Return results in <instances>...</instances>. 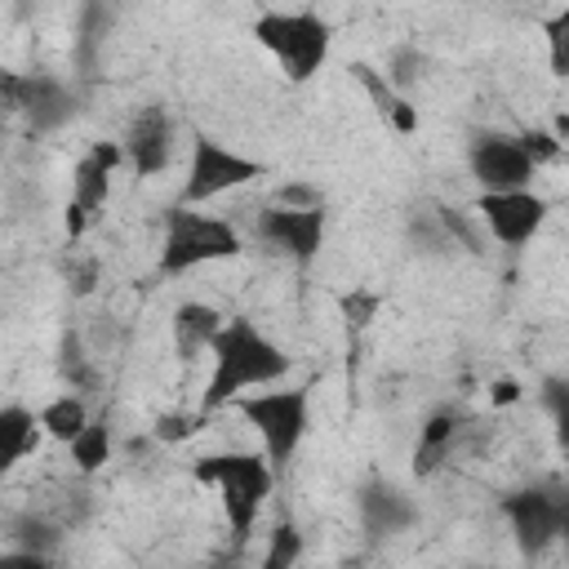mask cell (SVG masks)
Listing matches in <instances>:
<instances>
[{
    "label": "cell",
    "instance_id": "4fadbf2b",
    "mask_svg": "<svg viewBox=\"0 0 569 569\" xmlns=\"http://www.w3.org/2000/svg\"><path fill=\"white\" fill-rule=\"evenodd\" d=\"M120 160H124L120 142H93L71 169V204L93 218L111 196V173L120 169Z\"/></svg>",
    "mask_w": 569,
    "mask_h": 569
},
{
    "label": "cell",
    "instance_id": "e0dca14e",
    "mask_svg": "<svg viewBox=\"0 0 569 569\" xmlns=\"http://www.w3.org/2000/svg\"><path fill=\"white\" fill-rule=\"evenodd\" d=\"M44 431L36 409L27 405H0V476H9L18 462H27L40 449Z\"/></svg>",
    "mask_w": 569,
    "mask_h": 569
},
{
    "label": "cell",
    "instance_id": "8fae6325",
    "mask_svg": "<svg viewBox=\"0 0 569 569\" xmlns=\"http://www.w3.org/2000/svg\"><path fill=\"white\" fill-rule=\"evenodd\" d=\"M467 169L480 182V196L489 191H520L533 182V160L520 151L516 133H480L467 147Z\"/></svg>",
    "mask_w": 569,
    "mask_h": 569
},
{
    "label": "cell",
    "instance_id": "d6986e66",
    "mask_svg": "<svg viewBox=\"0 0 569 569\" xmlns=\"http://www.w3.org/2000/svg\"><path fill=\"white\" fill-rule=\"evenodd\" d=\"M36 418H40V431L49 436V440H58V445H71L84 427H89V405H84V396H76V391H62V396H53L49 405H40L36 409Z\"/></svg>",
    "mask_w": 569,
    "mask_h": 569
},
{
    "label": "cell",
    "instance_id": "7c38bea8",
    "mask_svg": "<svg viewBox=\"0 0 569 569\" xmlns=\"http://www.w3.org/2000/svg\"><path fill=\"white\" fill-rule=\"evenodd\" d=\"M124 160L133 164L138 178H156L173 164V120L164 107H142L133 120H129V133H124Z\"/></svg>",
    "mask_w": 569,
    "mask_h": 569
},
{
    "label": "cell",
    "instance_id": "f1b7e54d",
    "mask_svg": "<svg viewBox=\"0 0 569 569\" xmlns=\"http://www.w3.org/2000/svg\"><path fill=\"white\" fill-rule=\"evenodd\" d=\"M89 222H93V218H89V213H84V209H76V204H71V200H67V213H62V227H67V236H71V240H80V236H84V227H89Z\"/></svg>",
    "mask_w": 569,
    "mask_h": 569
},
{
    "label": "cell",
    "instance_id": "2e32d148",
    "mask_svg": "<svg viewBox=\"0 0 569 569\" xmlns=\"http://www.w3.org/2000/svg\"><path fill=\"white\" fill-rule=\"evenodd\" d=\"M347 71H351V80L365 89V98L373 102L378 120H382L391 133H413V129H418V111H413V102H409L400 89H391L387 76H382L378 67H369V62H351Z\"/></svg>",
    "mask_w": 569,
    "mask_h": 569
},
{
    "label": "cell",
    "instance_id": "9a60e30c",
    "mask_svg": "<svg viewBox=\"0 0 569 569\" xmlns=\"http://www.w3.org/2000/svg\"><path fill=\"white\" fill-rule=\"evenodd\" d=\"M458 436H462V422H458V413H453V409H436V413H427V422L418 427L413 453H409V471H413L418 480L436 476V471L449 462V453H453Z\"/></svg>",
    "mask_w": 569,
    "mask_h": 569
},
{
    "label": "cell",
    "instance_id": "3957f363",
    "mask_svg": "<svg viewBox=\"0 0 569 569\" xmlns=\"http://www.w3.org/2000/svg\"><path fill=\"white\" fill-rule=\"evenodd\" d=\"M249 36L276 58L284 80L293 84H307L325 67L329 44H333V27L316 9H262Z\"/></svg>",
    "mask_w": 569,
    "mask_h": 569
},
{
    "label": "cell",
    "instance_id": "4316f807",
    "mask_svg": "<svg viewBox=\"0 0 569 569\" xmlns=\"http://www.w3.org/2000/svg\"><path fill=\"white\" fill-rule=\"evenodd\" d=\"M0 569H49V556L13 547V551H0Z\"/></svg>",
    "mask_w": 569,
    "mask_h": 569
},
{
    "label": "cell",
    "instance_id": "6da1fadb",
    "mask_svg": "<svg viewBox=\"0 0 569 569\" xmlns=\"http://www.w3.org/2000/svg\"><path fill=\"white\" fill-rule=\"evenodd\" d=\"M209 356H213V369H209V382H204L200 409H196L204 418L222 405H236L249 391L276 387L293 369L289 351L280 342H271L249 316H227L209 342Z\"/></svg>",
    "mask_w": 569,
    "mask_h": 569
},
{
    "label": "cell",
    "instance_id": "ac0fdd59",
    "mask_svg": "<svg viewBox=\"0 0 569 569\" xmlns=\"http://www.w3.org/2000/svg\"><path fill=\"white\" fill-rule=\"evenodd\" d=\"M222 311L218 307H209V302H178L173 307V351H178V360H196L200 351H209V342H213V333L222 329Z\"/></svg>",
    "mask_w": 569,
    "mask_h": 569
},
{
    "label": "cell",
    "instance_id": "ffe728a7",
    "mask_svg": "<svg viewBox=\"0 0 569 569\" xmlns=\"http://www.w3.org/2000/svg\"><path fill=\"white\" fill-rule=\"evenodd\" d=\"M67 449H71V462H76V471H80V476L102 471V467L111 462V449H116L107 418H89V427H84Z\"/></svg>",
    "mask_w": 569,
    "mask_h": 569
},
{
    "label": "cell",
    "instance_id": "5b68a950",
    "mask_svg": "<svg viewBox=\"0 0 569 569\" xmlns=\"http://www.w3.org/2000/svg\"><path fill=\"white\" fill-rule=\"evenodd\" d=\"M236 413L258 431L271 471H284L311 427V387H262L236 400Z\"/></svg>",
    "mask_w": 569,
    "mask_h": 569
},
{
    "label": "cell",
    "instance_id": "52a82bcc",
    "mask_svg": "<svg viewBox=\"0 0 569 569\" xmlns=\"http://www.w3.org/2000/svg\"><path fill=\"white\" fill-rule=\"evenodd\" d=\"M498 507H502V516H507V525L516 533V547L525 556H542L569 525V498L560 489H547V485L516 489Z\"/></svg>",
    "mask_w": 569,
    "mask_h": 569
},
{
    "label": "cell",
    "instance_id": "277c9868",
    "mask_svg": "<svg viewBox=\"0 0 569 569\" xmlns=\"http://www.w3.org/2000/svg\"><path fill=\"white\" fill-rule=\"evenodd\" d=\"M244 249L240 231L218 218V213H200L191 204H178L164 213V236H160V276H187L196 267L209 262H227Z\"/></svg>",
    "mask_w": 569,
    "mask_h": 569
},
{
    "label": "cell",
    "instance_id": "7402d4cb",
    "mask_svg": "<svg viewBox=\"0 0 569 569\" xmlns=\"http://www.w3.org/2000/svg\"><path fill=\"white\" fill-rule=\"evenodd\" d=\"M378 307H382V293H373V289H347V293H338V311H342V320L351 329L373 325Z\"/></svg>",
    "mask_w": 569,
    "mask_h": 569
},
{
    "label": "cell",
    "instance_id": "7a4b0ae2",
    "mask_svg": "<svg viewBox=\"0 0 569 569\" xmlns=\"http://www.w3.org/2000/svg\"><path fill=\"white\" fill-rule=\"evenodd\" d=\"M191 476H196V485L218 489L227 529H231L236 542H244L262 502H267V493H271V485H276V471L267 467V458L249 453V449H218V453H200L191 462Z\"/></svg>",
    "mask_w": 569,
    "mask_h": 569
},
{
    "label": "cell",
    "instance_id": "f546056e",
    "mask_svg": "<svg viewBox=\"0 0 569 569\" xmlns=\"http://www.w3.org/2000/svg\"><path fill=\"white\" fill-rule=\"evenodd\" d=\"M93 276H98V267H93V262H80L76 276H71V289H76V293H89V289H93Z\"/></svg>",
    "mask_w": 569,
    "mask_h": 569
},
{
    "label": "cell",
    "instance_id": "83f0119b",
    "mask_svg": "<svg viewBox=\"0 0 569 569\" xmlns=\"http://www.w3.org/2000/svg\"><path fill=\"white\" fill-rule=\"evenodd\" d=\"M520 396H525V391H520L516 378H493V382H489V405H493V409H507V405H516Z\"/></svg>",
    "mask_w": 569,
    "mask_h": 569
},
{
    "label": "cell",
    "instance_id": "44dd1931",
    "mask_svg": "<svg viewBox=\"0 0 569 569\" xmlns=\"http://www.w3.org/2000/svg\"><path fill=\"white\" fill-rule=\"evenodd\" d=\"M302 551H307V533L293 520H280L267 533V551H262V565L258 569H298Z\"/></svg>",
    "mask_w": 569,
    "mask_h": 569
},
{
    "label": "cell",
    "instance_id": "603a6c76",
    "mask_svg": "<svg viewBox=\"0 0 569 569\" xmlns=\"http://www.w3.org/2000/svg\"><path fill=\"white\" fill-rule=\"evenodd\" d=\"M516 142H520V151L533 160V169H538V164H551V160L565 156V142H560L551 129H525V133H516Z\"/></svg>",
    "mask_w": 569,
    "mask_h": 569
},
{
    "label": "cell",
    "instance_id": "ba28073f",
    "mask_svg": "<svg viewBox=\"0 0 569 569\" xmlns=\"http://www.w3.org/2000/svg\"><path fill=\"white\" fill-rule=\"evenodd\" d=\"M480 209V222L489 231V240L507 244V249H525L542 227H547V196H538L533 187H520V191H489L476 200Z\"/></svg>",
    "mask_w": 569,
    "mask_h": 569
},
{
    "label": "cell",
    "instance_id": "9c48e42d",
    "mask_svg": "<svg viewBox=\"0 0 569 569\" xmlns=\"http://www.w3.org/2000/svg\"><path fill=\"white\" fill-rule=\"evenodd\" d=\"M253 227H258V236H262L276 253H284L289 262L307 267V262H316V253H320V244H325L329 213H325V204H316V209H280V204H262Z\"/></svg>",
    "mask_w": 569,
    "mask_h": 569
},
{
    "label": "cell",
    "instance_id": "d4e9b609",
    "mask_svg": "<svg viewBox=\"0 0 569 569\" xmlns=\"http://www.w3.org/2000/svg\"><path fill=\"white\" fill-rule=\"evenodd\" d=\"M271 204H280V209H316V204H325V196L311 182H284V187H276Z\"/></svg>",
    "mask_w": 569,
    "mask_h": 569
},
{
    "label": "cell",
    "instance_id": "8992f818",
    "mask_svg": "<svg viewBox=\"0 0 569 569\" xmlns=\"http://www.w3.org/2000/svg\"><path fill=\"white\" fill-rule=\"evenodd\" d=\"M267 173L262 160L253 156H240L231 151L227 142L209 138V133H196L191 138V160H187V182H182V204H204V200H218L236 187H249Z\"/></svg>",
    "mask_w": 569,
    "mask_h": 569
},
{
    "label": "cell",
    "instance_id": "484cf974",
    "mask_svg": "<svg viewBox=\"0 0 569 569\" xmlns=\"http://www.w3.org/2000/svg\"><path fill=\"white\" fill-rule=\"evenodd\" d=\"M565 36H569V9H560V13L547 22V40H551V71H556V76H565V71H569Z\"/></svg>",
    "mask_w": 569,
    "mask_h": 569
},
{
    "label": "cell",
    "instance_id": "30bf717a",
    "mask_svg": "<svg viewBox=\"0 0 569 569\" xmlns=\"http://www.w3.org/2000/svg\"><path fill=\"white\" fill-rule=\"evenodd\" d=\"M0 107L22 111L36 129H58L76 111L67 84L44 71H0Z\"/></svg>",
    "mask_w": 569,
    "mask_h": 569
},
{
    "label": "cell",
    "instance_id": "cb8c5ba5",
    "mask_svg": "<svg viewBox=\"0 0 569 569\" xmlns=\"http://www.w3.org/2000/svg\"><path fill=\"white\" fill-rule=\"evenodd\" d=\"M204 427V413H182V409H169L156 418V440L160 445H173V440H187Z\"/></svg>",
    "mask_w": 569,
    "mask_h": 569
},
{
    "label": "cell",
    "instance_id": "5bb4252c",
    "mask_svg": "<svg viewBox=\"0 0 569 569\" xmlns=\"http://www.w3.org/2000/svg\"><path fill=\"white\" fill-rule=\"evenodd\" d=\"M356 511L369 538H387V533H405L418 520V507L409 502V493H400L387 480H369L356 493Z\"/></svg>",
    "mask_w": 569,
    "mask_h": 569
}]
</instances>
